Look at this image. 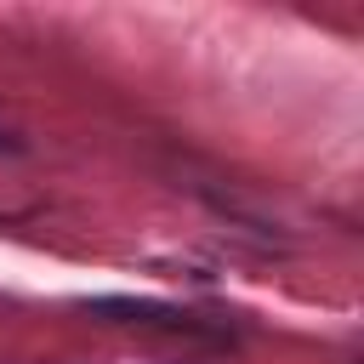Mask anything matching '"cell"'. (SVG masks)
<instances>
[{
	"label": "cell",
	"instance_id": "obj_2",
	"mask_svg": "<svg viewBox=\"0 0 364 364\" xmlns=\"http://www.w3.org/2000/svg\"><path fill=\"white\" fill-rule=\"evenodd\" d=\"M17 148H23V142H17V136H6V131H0V154H17Z\"/></svg>",
	"mask_w": 364,
	"mask_h": 364
},
{
	"label": "cell",
	"instance_id": "obj_1",
	"mask_svg": "<svg viewBox=\"0 0 364 364\" xmlns=\"http://www.w3.org/2000/svg\"><path fill=\"white\" fill-rule=\"evenodd\" d=\"M85 313H97V318H119V324H188L176 307H165V301H131V296H91Z\"/></svg>",
	"mask_w": 364,
	"mask_h": 364
}]
</instances>
